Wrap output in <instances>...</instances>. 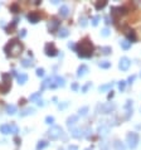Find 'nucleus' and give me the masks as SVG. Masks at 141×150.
<instances>
[{
    "label": "nucleus",
    "instance_id": "nucleus-5",
    "mask_svg": "<svg viewBox=\"0 0 141 150\" xmlns=\"http://www.w3.org/2000/svg\"><path fill=\"white\" fill-rule=\"evenodd\" d=\"M62 135H63V130H62V127L60 126L54 125L48 130V136H49L50 140H57V139H59Z\"/></svg>",
    "mask_w": 141,
    "mask_h": 150
},
{
    "label": "nucleus",
    "instance_id": "nucleus-20",
    "mask_svg": "<svg viewBox=\"0 0 141 150\" xmlns=\"http://www.w3.org/2000/svg\"><path fill=\"white\" fill-rule=\"evenodd\" d=\"M52 79H53V77H48V78H46L43 82H42V86H40V90L43 91V90H46L47 87H49V85H50V82H52Z\"/></svg>",
    "mask_w": 141,
    "mask_h": 150
},
{
    "label": "nucleus",
    "instance_id": "nucleus-46",
    "mask_svg": "<svg viewBox=\"0 0 141 150\" xmlns=\"http://www.w3.org/2000/svg\"><path fill=\"white\" fill-rule=\"evenodd\" d=\"M37 104H38V106H44V101L43 100H38Z\"/></svg>",
    "mask_w": 141,
    "mask_h": 150
},
{
    "label": "nucleus",
    "instance_id": "nucleus-51",
    "mask_svg": "<svg viewBox=\"0 0 141 150\" xmlns=\"http://www.w3.org/2000/svg\"><path fill=\"white\" fill-rule=\"evenodd\" d=\"M86 150H92V149H89V148H87V149H86Z\"/></svg>",
    "mask_w": 141,
    "mask_h": 150
},
{
    "label": "nucleus",
    "instance_id": "nucleus-37",
    "mask_svg": "<svg viewBox=\"0 0 141 150\" xmlns=\"http://www.w3.org/2000/svg\"><path fill=\"white\" fill-rule=\"evenodd\" d=\"M79 24H81V27L85 28L86 25H87V18H86V17H81V18H79Z\"/></svg>",
    "mask_w": 141,
    "mask_h": 150
},
{
    "label": "nucleus",
    "instance_id": "nucleus-19",
    "mask_svg": "<svg viewBox=\"0 0 141 150\" xmlns=\"http://www.w3.org/2000/svg\"><path fill=\"white\" fill-rule=\"evenodd\" d=\"M113 87V82H108V83H106V85H102L98 87V90H100V92H106L107 90H110V88Z\"/></svg>",
    "mask_w": 141,
    "mask_h": 150
},
{
    "label": "nucleus",
    "instance_id": "nucleus-8",
    "mask_svg": "<svg viewBox=\"0 0 141 150\" xmlns=\"http://www.w3.org/2000/svg\"><path fill=\"white\" fill-rule=\"evenodd\" d=\"M115 110V105L113 104H103L98 106V111L100 114H111Z\"/></svg>",
    "mask_w": 141,
    "mask_h": 150
},
{
    "label": "nucleus",
    "instance_id": "nucleus-22",
    "mask_svg": "<svg viewBox=\"0 0 141 150\" xmlns=\"http://www.w3.org/2000/svg\"><path fill=\"white\" fill-rule=\"evenodd\" d=\"M27 81H28V76L25 75V73H20V75H18V82H19V85H24Z\"/></svg>",
    "mask_w": 141,
    "mask_h": 150
},
{
    "label": "nucleus",
    "instance_id": "nucleus-41",
    "mask_svg": "<svg viewBox=\"0 0 141 150\" xmlns=\"http://www.w3.org/2000/svg\"><path fill=\"white\" fill-rule=\"evenodd\" d=\"M53 122H54V117L53 116H47L46 117V124H48V125H52Z\"/></svg>",
    "mask_w": 141,
    "mask_h": 150
},
{
    "label": "nucleus",
    "instance_id": "nucleus-3",
    "mask_svg": "<svg viewBox=\"0 0 141 150\" xmlns=\"http://www.w3.org/2000/svg\"><path fill=\"white\" fill-rule=\"evenodd\" d=\"M3 83H0V92L1 93H8V91L11 87V77L9 73H3Z\"/></svg>",
    "mask_w": 141,
    "mask_h": 150
},
{
    "label": "nucleus",
    "instance_id": "nucleus-44",
    "mask_svg": "<svg viewBox=\"0 0 141 150\" xmlns=\"http://www.w3.org/2000/svg\"><path fill=\"white\" fill-rule=\"evenodd\" d=\"M25 34H27V30H25V29H21L20 33H19V36H20V38H24Z\"/></svg>",
    "mask_w": 141,
    "mask_h": 150
},
{
    "label": "nucleus",
    "instance_id": "nucleus-29",
    "mask_svg": "<svg viewBox=\"0 0 141 150\" xmlns=\"http://www.w3.org/2000/svg\"><path fill=\"white\" fill-rule=\"evenodd\" d=\"M21 66L23 67H30V66H33V62H32V59H29V58H24L23 61H21Z\"/></svg>",
    "mask_w": 141,
    "mask_h": 150
},
{
    "label": "nucleus",
    "instance_id": "nucleus-13",
    "mask_svg": "<svg viewBox=\"0 0 141 150\" xmlns=\"http://www.w3.org/2000/svg\"><path fill=\"white\" fill-rule=\"evenodd\" d=\"M54 83H56L57 87H63V86L66 85V81L63 77H60V76H54Z\"/></svg>",
    "mask_w": 141,
    "mask_h": 150
},
{
    "label": "nucleus",
    "instance_id": "nucleus-6",
    "mask_svg": "<svg viewBox=\"0 0 141 150\" xmlns=\"http://www.w3.org/2000/svg\"><path fill=\"white\" fill-rule=\"evenodd\" d=\"M59 25H60V22L57 18H53V19H50L49 23H48V29H49L50 33H56V32L59 30L58 29Z\"/></svg>",
    "mask_w": 141,
    "mask_h": 150
},
{
    "label": "nucleus",
    "instance_id": "nucleus-2",
    "mask_svg": "<svg viewBox=\"0 0 141 150\" xmlns=\"http://www.w3.org/2000/svg\"><path fill=\"white\" fill-rule=\"evenodd\" d=\"M76 50L78 53V57H81V58H89L93 54V44L89 42L88 39H85L78 44Z\"/></svg>",
    "mask_w": 141,
    "mask_h": 150
},
{
    "label": "nucleus",
    "instance_id": "nucleus-30",
    "mask_svg": "<svg viewBox=\"0 0 141 150\" xmlns=\"http://www.w3.org/2000/svg\"><path fill=\"white\" fill-rule=\"evenodd\" d=\"M78 114H79V116H86V115L88 114V106L81 107V108L78 110Z\"/></svg>",
    "mask_w": 141,
    "mask_h": 150
},
{
    "label": "nucleus",
    "instance_id": "nucleus-32",
    "mask_svg": "<svg viewBox=\"0 0 141 150\" xmlns=\"http://www.w3.org/2000/svg\"><path fill=\"white\" fill-rule=\"evenodd\" d=\"M10 133L14 134V135H17V134L19 133V127L15 125V124H10Z\"/></svg>",
    "mask_w": 141,
    "mask_h": 150
},
{
    "label": "nucleus",
    "instance_id": "nucleus-47",
    "mask_svg": "<svg viewBox=\"0 0 141 150\" xmlns=\"http://www.w3.org/2000/svg\"><path fill=\"white\" fill-rule=\"evenodd\" d=\"M72 90H75V91L78 90V83H73L72 85Z\"/></svg>",
    "mask_w": 141,
    "mask_h": 150
},
{
    "label": "nucleus",
    "instance_id": "nucleus-4",
    "mask_svg": "<svg viewBox=\"0 0 141 150\" xmlns=\"http://www.w3.org/2000/svg\"><path fill=\"white\" fill-rule=\"evenodd\" d=\"M139 134H136V133H129L126 135V143H127V146L131 149V150H134V149H136V146L139 145Z\"/></svg>",
    "mask_w": 141,
    "mask_h": 150
},
{
    "label": "nucleus",
    "instance_id": "nucleus-42",
    "mask_svg": "<svg viewBox=\"0 0 141 150\" xmlns=\"http://www.w3.org/2000/svg\"><path fill=\"white\" fill-rule=\"evenodd\" d=\"M89 87H91V82H88V83H86L85 86H83V87H82V92H83V93H86V92L88 91Z\"/></svg>",
    "mask_w": 141,
    "mask_h": 150
},
{
    "label": "nucleus",
    "instance_id": "nucleus-27",
    "mask_svg": "<svg viewBox=\"0 0 141 150\" xmlns=\"http://www.w3.org/2000/svg\"><path fill=\"white\" fill-rule=\"evenodd\" d=\"M98 66H100L101 68H103V69H107V68H110L111 67V62H108V61H101V62L98 63Z\"/></svg>",
    "mask_w": 141,
    "mask_h": 150
},
{
    "label": "nucleus",
    "instance_id": "nucleus-31",
    "mask_svg": "<svg viewBox=\"0 0 141 150\" xmlns=\"http://www.w3.org/2000/svg\"><path fill=\"white\" fill-rule=\"evenodd\" d=\"M47 145H48V143L44 141V140H42V141H39V143L37 144V150H43Z\"/></svg>",
    "mask_w": 141,
    "mask_h": 150
},
{
    "label": "nucleus",
    "instance_id": "nucleus-40",
    "mask_svg": "<svg viewBox=\"0 0 141 150\" xmlns=\"http://www.w3.org/2000/svg\"><path fill=\"white\" fill-rule=\"evenodd\" d=\"M100 15H96V17H93V18H92V25H95V27H96V25H97L98 24V22H100Z\"/></svg>",
    "mask_w": 141,
    "mask_h": 150
},
{
    "label": "nucleus",
    "instance_id": "nucleus-39",
    "mask_svg": "<svg viewBox=\"0 0 141 150\" xmlns=\"http://www.w3.org/2000/svg\"><path fill=\"white\" fill-rule=\"evenodd\" d=\"M10 11H13V13L20 11V9H19V5H18V4H13V5L10 6Z\"/></svg>",
    "mask_w": 141,
    "mask_h": 150
},
{
    "label": "nucleus",
    "instance_id": "nucleus-49",
    "mask_svg": "<svg viewBox=\"0 0 141 150\" xmlns=\"http://www.w3.org/2000/svg\"><path fill=\"white\" fill-rule=\"evenodd\" d=\"M68 149H69V150H77V149H78V148H77L76 145H70V146H69Z\"/></svg>",
    "mask_w": 141,
    "mask_h": 150
},
{
    "label": "nucleus",
    "instance_id": "nucleus-53",
    "mask_svg": "<svg viewBox=\"0 0 141 150\" xmlns=\"http://www.w3.org/2000/svg\"><path fill=\"white\" fill-rule=\"evenodd\" d=\"M60 150H62V149H60Z\"/></svg>",
    "mask_w": 141,
    "mask_h": 150
},
{
    "label": "nucleus",
    "instance_id": "nucleus-17",
    "mask_svg": "<svg viewBox=\"0 0 141 150\" xmlns=\"http://www.w3.org/2000/svg\"><path fill=\"white\" fill-rule=\"evenodd\" d=\"M69 14V9L67 5H62L59 8V15L60 17H67V15Z\"/></svg>",
    "mask_w": 141,
    "mask_h": 150
},
{
    "label": "nucleus",
    "instance_id": "nucleus-9",
    "mask_svg": "<svg viewBox=\"0 0 141 150\" xmlns=\"http://www.w3.org/2000/svg\"><path fill=\"white\" fill-rule=\"evenodd\" d=\"M131 66V61L127 58V57H122V58L120 59V62H118V68L121 69V71H127V69L130 68Z\"/></svg>",
    "mask_w": 141,
    "mask_h": 150
},
{
    "label": "nucleus",
    "instance_id": "nucleus-1",
    "mask_svg": "<svg viewBox=\"0 0 141 150\" xmlns=\"http://www.w3.org/2000/svg\"><path fill=\"white\" fill-rule=\"evenodd\" d=\"M24 47L23 44L19 42L18 39H13L10 40L6 46L4 47V52L6 53L8 57H11V58H15V57H19L23 52Z\"/></svg>",
    "mask_w": 141,
    "mask_h": 150
},
{
    "label": "nucleus",
    "instance_id": "nucleus-7",
    "mask_svg": "<svg viewBox=\"0 0 141 150\" xmlns=\"http://www.w3.org/2000/svg\"><path fill=\"white\" fill-rule=\"evenodd\" d=\"M44 52H46V54L48 57H54L58 54V50H57L56 46H54L53 43H48L46 44V48H44Z\"/></svg>",
    "mask_w": 141,
    "mask_h": 150
},
{
    "label": "nucleus",
    "instance_id": "nucleus-21",
    "mask_svg": "<svg viewBox=\"0 0 141 150\" xmlns=\"http://www.w3.org/2000/svg\"><path fill=\"white\" fill-rule=\"evenodd\" d=\"M126 36H127V38H129L127 40H129L130 43H132V42H135V40H136V34H135V32H134V30H129L126 33Z\"/></svg>",
    "mask_w": 141,
    "mask_h": 150
},
{
    "label": "nucleus",
    "instance_id": "nucleus-35",
    "mask_svg": "<svg viewBox=\"0 0 141 150\" xmlns=\"http://www.w3.org/2000/svg\"><path fill=\"white\" fill-rule=\"evenodd\" d=\"M106 4H107V1H102V3H96V9L97 10H100V9H102V8H105L106 6Z\"/></svg>",
    "mask_w": 141,
    "mask_h": 150
},
{
    "label": "nucleus",
    "instance_id": "nucleus-10",
    "mask_svg": "<svg viewBox=\"0 0 141 150\" xmlns=\"http://www.w3.org/2000/svg\"><path fill=\"white\" fill-rule=\"evenodd\" d=\"M28 20L30 22V23H33V24H35V23H38V22H39V14H38L37 11H32V13H29V14H28Z\"/></svg>",
    "mask_w": 141,
    "mask_h": 150
},
{
    "label": "nucleus",
    "instance_id": "nucleus-18",
    "mask_svg": "<svg viewBox=\"0 0 141 150\" xmlns=\"http://www.w3.org/2000/svg\"><path fill=\"white\" fill-rule=\"evenodd\" d=\"M113 148H115V150H126V148H125V144H124V143H121L120 140H115Z\"/></svg>",
    "mask_w": 141,
    "mask_h": 150
},
{
    "label": "nucleus",
    "instance_id": "nucleus-28",
    "mask_svg": "<svg viewBox=\"0 0 141 150\" xmlns=\"http://www.w3.org/2000/svg\"><path fill=\"white\" fill-rule=\"evenodd\" d=\"M0 131L3 134H10V125H1L0 126Z\"/></svg>",
    "mask_w": 141,
    "mask_h": 150
},
{
    "label": "nucleus",
    "instance_id": "nucleus-36",
    "mask_svg": "<svg viewBox=\"0 0 141 150\" xmlns=\"http://www.w3.org/2000/svg\"><path fill=\"white\" fill-rule=\"evenodd\" d=\"M117 86H118V90H120V91H124L125 87H126V81H120V82L117 83Z\"/></svg>",
    "mask_w": 141,
    "mask_h": 150
},
{
    "label": "nucleus",
    "instance_id": "nucleus-52",
    "mask_svg": "<svg viewBox=\"0 0 141 150\" xmlns=\"http://www.w3.org/2000/svg\"><path fill=\"white\" fill-rule=\"evenodd\" d=\"M140 77H141V75H140Z\"/></svg>",
    "mask_w": 141,
    "mask_h": 150
},
{
    "label": "nucleus",
    "instance_id": "nucleus-33",
    "mask_svg": "<svg viewBox=\"0 0 141 150\" xmlns=\"http://www.w3.org/2000/svg\"><path fill=\"white\" fill-rule=\"evenodd\" d=\"M101 52L103 53V54H106V56H107V54H110V53L112 52V49H111V47L106 46V47H102V48H101Z\"/></svg>",
    "mask_w": 141,
    "mask_h": 150
},
{
    "label": "nucleus",
    "instance_id": "nucleus-43",
    "mask_svg": "<svg viewBox=\"0 0 141 150\" xmlns=\"http://www.w3.org/2000/svg\"><path fill=\"white\" fill-rule=\"evenodd\" d=\"M37 76L38 77H43L44 76V69L43 68H37Z\"/></svg>",
    "mask_w": 141,
    "mask_h": 150
},
{
    "label": "nucleus",
    "instance_id": "nucleus-38",
    "mask_svg": "<svg viewBox=\"0 0 141 150\" xmlns=\"http://www.w3.org/2000/svg\"><path fill=\"white\" fill-rule=\"evenodd\" d=\"M101 36L102 37H108L110 36V29H108V28H103V29L101 30Z\"/></svg>",
    "mask_w": 141,
    "mask_h": 150
},
{
    "label": "nucleus",
    "instance_id": "nucleus-16",
    "mask_svg": "<svg viewBox=\"0 0 141 150\" xmlns=\"http://www.w3.org/2000/svg\"><path fill=\"white\" fill-rule=\"evenodd\" d=\"M18 22H19V19L18 18H14V20L11 22V24H9V27L6 28V33H13V30H14L15 27H17Z\"/></svg>",
    "mask_w": 141,
    "mask_h": 150
},
{
    "label": "nucleus",
    "instance_id": "nucleus-11",
    "mask_svg": "<svg viewBox=\"0 0 141 150\" xmlns=\"http://www.w3.org/2000/svg\"><path fill=\"white\" fill-rule=\"evenodd\" d=\"M88 72V67L86 65H81L78 67V69H77V76L78 77H83V76H86Z\"/></svg>",
    "mask_w": 141,
    "mask_h": 150
},
{
    "label": "nucleus",
    "instance_id": "nucleus-24",
    "mask_svg": "<svg viewBox=\"0 0 141 150\" xmlns=\"http://www.w3.org/2000/svg\"><path fill=\"white\" fill-rule=\"evenodd\" d=\"M120 46H121V48L125 49V50H127V49H130V48H131V43H130L127 39L121 40V42H120Z\"/></svg>",
    "mask_w": 141,
    "mask_h": 150
},
{
    "label": "nucleus",
    "instance_id": "nucleus-45",
    "mask_svg": "<svg viewBox=\"0 0 141 150\" xmlns=\"http://www.w3.org/2000/svg\"><path fill=\"white\" fill-rule=\"evenodd\" d=\"M68 47H69V48H72V49H75V50H76V46H75V43L69 42V43H68Z\"/></svg>",
    "mask_w": 141,
    "mask_h": 150
},
{
    "label": "nucleus",
    "instance_id": "nucleus-15",
    "mask_svg": "<svg viewBox=\"0 0 141 150\" xmlns=\"http://www.w3.org/2000/svg\"><path fill=\"white\" fill-rule=\"evenodd\" d=\"M78 121V116H76V115H72V116H69L68 119H67V126L70 127V126H73Z\"/></svg>",
    "mask_w": 141,
    "mask_h": 150
},
{
    "label": "nucleus",
    "instance_id": "nucleus-12",
    "mask_svg": "<svg viewBox=\"0 0 141 150\" xmlns=\"http://www.w3.org/2000/svg\"><path fill=\"white\" fill-rule=\"evenodd\" d=\"M98 134H100V136H106L108 134V131H110V127H108L107 125H105V124H101L100 126H98Z\"/></svg>",
    "mask_w": 141,
    "mask_h": 150
},
{
    "label": "nucleus",
    "instance_id": "nucleus-14",
    "mask_svg": "<svg viewBox=\"0 0 141 150\" xmlns=\"http://www.w3.org/2000/svg\"><path fill=\"white\" fill-rule=\"evenodd\" d=\"M70 133H72V136H73V138H77V139H78V138H81V136L85 135V134H83V129H81V127H77V129H73Z\"/></svg>",
    "mask_w": 141,
    "mask_h": 150
},
{
    "label": "nucleus",
    "instance_id": "nucleus-26",
    "mask_svg": "<svg viewBox=\"0 0 141 150\" xmlns=\"http://www.w3.org/2000/svg\"><path fill=\"white\" fill-rule=\"evenodd\" d=\"M6 112L9 115H14L17 112V107H15L14 105H8V106H6Z\"/></svg>",
    "mask_w": 141,
    "mask_h": 150
},
{
    "label": "nucleus",
    "instance_id": "nucleus-34",
    "mask_svg": "<svg viewBox=\"0 0 141 150\" xmlns=\"http://www.w3.org/2000/svg\"><path fill=\"white\" fill-rule=\"evenodd\" d=\"M40 93L42 92H35V93H33V95H30V97H29V100H32V101H34V100H37L38 101V98L40 97Z\"/></svg>",
    "mask_w": 141,
    "mask_h": 150
},
{
    "label": "nucleus",
    "instance_id": "nucleus-23",
    "mask_svg": "<svg viewBox=\"0 0 141 150\" xmlns=\"http://www.w3.org/2000/svg\"><path fill=\"white\" fill-rule=\"evenodd\" d=\"M68 34H69V30L67 29V28H60V29L58 30V37L59 38H66V37H68Z\"/></svg>",
    "mask_w": 141,
    "mask_h": 150
},
{
    "label": "nucleus",
    "instance_id": "nucleus-48",
    "mask_svg": "<svg viewBox=\"0 0 141 150\" xmlns=\"http://www.w3.org/2000/svg\"><path fill=\"white\" fill-rule=\"evenodd\" d=\"M134 79H135V76H130L127 81H129V83H132V81H134Z\"/></svg>",
    "mask_w": 141,
    "mask_h": 150
},
{
    "label": "nucleus",
    "instance_id": "nucleus-25",
    "mask_svg": "<svg viewBox=\"0 0 141 150\" xmlns=\"http://www.w3.org/2000/svg\"><path fill=\"white\" fill-rule=\"evenodd\" d=\"M32 114H34V108L33 107H28V108H25V110L21 111L20 116H27V115H32Z\"/></svg>",
    "mask_w": 141,
    "mask_h": 150
},
{
    "label": "nucleus",
    "instance_id": "nucleus-50",
    "mask_svg": "<svg viewBox=\"0 0 141 150\" xmlns=\"http://www.w3.org/2000/svg\"><path fill=\"white\" fill-rule=\"evenodd\" d=\"M105 20H106V24H110V23H111V22H110V18H108V17H106Z\"/></svg>",
    "mask_w": 141,
    "mask_h": 150
}]
</instances>
